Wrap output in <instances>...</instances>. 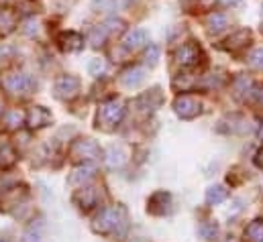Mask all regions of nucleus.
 Listing matches in <instances>:
<instances>
[{
	"label": "nucleus",
	"instance_id": "nucleus-1",
	"mask_svg": "<svg viewBox=\"0 0 263 242\" xmlns=\"http://www.w3.org/2000/svg\"><path fill=\"white\" fill-rule=\"evenodd\" d=\"M125 222H127V212H125V208H121V206H115V208H104L98 216H96V220L92 222V230L96 232V234H112V232H117L121 226H125Z\"/></svg>",
	"mask_w": 263,
	"mask_h": 242
},
{
	"label": "nucleus",
	"instance_id": "nucleus-2",
	"mask_svg": "<svg viewBox=\"0 0 263 242\" xmlns=\"http://www.w3.org/2000/svg\"><path fill=\"white\" fill-rule=\"evenodd\" d=\"M67 155L73 163H90V161H96L102 157V149L92 138H78L69 145Z\"/></svg>",
	"mask_w": 263,
	"mask_h": 242
},
{
	"label": "nucleus",
	"instance_id": "nucleus-3",
	"mask_svg": "<svg viewBox=\"0 0 263 242\" xmlns=\"http://www.w3.org/2000/svg\"><path fill=\"white\" fill-rule=\"evenodd\" d=\"M174 112L182 118V120H194L202 114V104L200 100L190 96V94H182L174 100Z\"/></svg>",
	"mask_w": 263,
	"mask_h": 242
},
{
	"label": "nucleus",
	"instance_id": "nucleus-4",
	"mask_svg": "<svg viewBox=\"0 0 263 242\" xmlns=\"http://www.w3.org/2000/svg\"><path fill=\"white\" fill-rule=\"evenodd\" d=\"M125 116V102L123 100H108L100 106L98 110V124L102 122V126H117Z\"/></svg>",
	"mask_w": 263,
	"mask_h": 242
},
{
	"label": "nucleus",
	"instance_id": "nucleus-5",
	"mask_svg": "<svg viewBox=\"0 0 263 242\" xmlns=\"http://www.w3.org/2000/svg\"><path fill=\"white\" fill-rule=\"evenodd\" d=\"M53 94L60 100H73L80 94V77L76 75H60L53 86Z\"/></svg>",
	"mask_w": 263,
	"mask_h": 242
},
{
	"label": "nucleus",
	"instance_id": "nucleus-6",
	"mask_svg": "<svg viewBox=\"0 0 263 242\" xmlns=\"http://www.w3.org/2000/svg\"><path fill=\"white\" fill-rule=\"evenodd\" d=\"M204 59V53H202V49H200V45L198 43H184L178 51H176V61H178V65H182V67H196L200 65Z\"/></svg>",
	"mask_w": 263,
	"mask_h": 242
},
{
	"label": "nucleus",
	"instance_id": "nucleus-7",
	"mask_svg": "<svg viewBox=\"0 0 263 242\" xmlns=\"http://www.w3.org/2000/svg\"><path fill=\"white\" fill-rule=\"evenodd\" d=\"M4 88L14 96H27L35 90V82L27 73H14L4 79Z\"/></svg>",
	"mask_w": 263,
	"mask_h": 242
},
{
	"label": "nucleus",
	"instance_id": "nucleus-8",
	"mask_svg": "<svg viewBox=\"0 0 263 242\" xmlns=\"http://www.w3.org/2000/svg\"><path fill=\"white\" fill-rule=\"evenodd\" d=\"M147 212L151 216H165L172 212V195L167 191H155L147 199Z\"/></svg>",
	"mask_w": 263,
	"mask_h": 242
},
{
	"label": "nucleus",
	"instance_id": "nucleus-9",
	"mask_svg": "<svg viewBox=\"0 0 263 242\" xmlns=\"http://www.w3.org/2000/svg\"><path fill=\"white\" fill-rule=\"evenodd\" d=\"M251 43V31L249 29H239L235 31L233 35L227 37L224 41V49L231 51V53H241L243 49H247Z\"/></svg>",
	"mask_w": 263,
	"mask_h": 242
},
{
	"label": "nucleus",
	"instance_id": "nucleus-10",
	"mask_svg": "<svg viewBox=\"0 0 263 242\" xmlns=\"http://www.w3.org/2000/svg\"><path fill=\"white\" fill-rule=\"evenodd\" d=\"M73 201L78 204L80 210L88 212V210H92V208L98 204V189L92 187V185H82V187L73 193Z\"/></svg>",
	"mask_w": 263,
	"mask_h": 242
},
{
	"label": "nucleus",
	"instance_id": "nucleus-11",
	"mask_svg": "<svg viewBox=\"0 0 263 242\" xmlns=\"http://www.w3.org/2000/svg\"><path fill=\"white\" fill-rule=\"evenodd\" d=\"M25 122L31 130H39V128H45L47 124H51V112L43 106H33L27 116H25Z\"/></svg>",
	"mask_w": 263,
	"mask_h": 242
},
{
	"label": "nucleus",
	"instance_id": "nucleus-12",
	"mask_svg": "<svg viewBox=\"0 0 263 242\" xmlns=\"http://www.w3.org/2000/svg\"><path fill=\"white\" fill-rule=\"evenodd\" d=\"M58 45L62 51H67V53H78L84 49V37L76 31H64L60 33L58 37Z\"/></svg>",
	"mask_w": 263,
	"mask_h": 242
},
{
	"label": "nucleus",
	"instance_id": "nucleus-13",
	"mask_svg": "<svg viewBox=\"0 0 263 242\" xmlns=\"http://www.w3.org/2000/svg\"><path fill=\"white\" fill-rule=\"evenodd\" d=\"M161 102H163L161 90H159V88H153L151 92L139 96V98L135 100V106H137L141 112H153V110H157V108L161 106Z\"/></svg>",
	"mask_w": 263,
	"mask_h": 242
},
{
	"label": "nucleus",
	"instance_id": "nucleus-14",
	"mask_svg": "<svg viewBox=\"0 0 263 242\" xmlns=\"http://www.w3.org/2000/svg\"><path fill=\"white\" fill-rule=\"evenodd\" d=\"M16 151L8 138V134L0 132V169H10L16 163Z\"/></svg>",
	"mask_w": 263,
	"mask_h": 242
},
{
	"label": "nucleus",
	"instance_id": "nucleus-15",
	"mask_svg": "<svg viewBox=\"0 0 263 242\" xmlns=\"http://www.w3.org/2000/svg\"><path fill=\"white\" fill-rule=\"evenodd\" d=\"M94 173H96V169H94V165H88V163H82L80 167H76L73 169V173L69 175V183L71 185H84L86 182H90L92 177H94Z\"/></svg>",
	"mask_w": 263,
	"mask_h": 242
},
{
	"label": "nucleus",
	"instance_id": "nucleus-16",
	"mask_svg": "<svg viewBox=\"0 0 263 242\" xmlns=\"http://www.w3.org/2000/svg\"><path fill=\"white\" fill-rule=\"evenodd\" d=\"M145 43H147V33H145L143 29L129 31V33L125 35V39H123V47H125L127 51H135V49L143 47Z\"/></svg>",
	"mask_w": 263,
	"mask_h": 242
},
{
	"label": "nucleus",
	"instance_id": "nucleus-17",
	"mask_svg": "<svg viewBox=\"0 0 263 242\" xmlns=\"http://www.w3.org/2000/svg\"><path fill=\"white\" fill-rule=\"evenodd\" d=\"M143 79H145V67L141 65H133L127 71H123V84L127 88H137Z\"/></svg>",
	"mask_w": 263,
	"mask_h": 242
},
{
	"label": "nucleus",
	"instance_id": "nucleus-18",
	"mask_svg": "<svg viewBox=\"0 0 263 242\" xmlns=\"http://www.w3.org/2000/svg\"><path fill=\"white\" fill-rule=\"evenodd\" d=\"M16 29V14L10 8L0 10V35H10Z\"/></svg>",
	"mask_w": 263,
	"mask_h": 242
},
{
	"label": "nucleus",
	"instance_id": "nucleus-19",
	"mask_svg": "<svg viewBox=\"0 0 263 242\" xmlns=\"http://www.w3.org/2000/svg\"><path fill=\"white\" fill-rule=\"evenodd\" d=\"M227 197H229V189L222 187V185H212V187H208V191H206V204H208V206H218V204H222Z\"/></svg>",
	"mask_w": 263,
	"mask_h": 242
},
{
	"label": "nucleus",
	"instance_id": "nucleus-20",
	"mask_svg": "<svg viewBox=\"0 0 263 242\" xmlns=\"http://www.w3.org/2000/svg\"><path fill=\"white\" fill-rule=\"evenodd\" d=\"M206 25H208V29H210L212 33H218V31H222L224 27H229V18H227V14H222V12H210L208 18H206Z\"/></svg>",
	"mask_w": 263,
	"mask_h": 242
},
{
	"label": "nucleus",
	"instance_id": "nucleus-21",
	"mask_svg": "<svg viewBox=\"0 0 263 242\" xmlns=\"http://www.w3.org/2000/svg\"><path fill=\"white\" fill-rule=\"evenodd\" d=\"M25 116L27 114H23L21 110H16V108H10V110H6L4 114H2V122L6 124V128H18L21 124H23V120H25Z\"/></svg>",
	"mask_w": 263,
	"mask_h": 242
},
{
	"label": "nucleus",
	"instance_id": "nucleus-22",
	"mask_svg": "<svg viewBox=\"0 0 263 242\" xmlns=\"http://www.w3.org/2000/svg\"><path fill=\"white\" fill-rule=\"evenodd\" d=\"M247 242H263V220H253L245 230Z\"/></svg>",
	"mask_w": 263,
	"mask_h": 242
},
{
	"label": "nucleus",
	"instance_id": "nucleus-23",
	"mask_svg": "<svg viewBox=\"0 0 263 242\" xmlns=\"http://www.w3.org/2000/svg\"><path fill=\"white\" fill-rule=\"evenodd\" d=\"M233 86H235V92H237V96H243V94H249V92H253V90H251V88H253V82H251L247 75H239V77H235Z\"/></svg>",
	"mask_w": 263,
	"mask_h": 242
},
{
	"label": "nucleus",
	"instance_id": "nucleus-24",
	"mask_svg": "<svg viewBox=\"0 0 263 242\" xmlns=\"http://www.w3.org/2000/svg\"><path fill=\"white\" fill-rule=\"evenodd\" d=\"M106 35H108L106 27H96V29L90 31V39L88 41L92 43V47H102L104 41H106Z\"/></svg>",
	"mask_w": 263,
	"mask_h": 242
},
{
	"label": "nucleus",
	"instance_id": "nucleus-25",
	"mask_svg": "<svg viewBox=\"0 0 263 242\" xmlns=\"http://www.w3.org/2000/svg\"><path fill=\"white\" fill-rule=\"evenodd\" d=\"M104 69H106V63H104V59H100V57H96V59H92L88 63V71H90V75H94V77L102 75Z\"/></svg>",
	"mask_w": 263,
	"mask_h": 242
},
{
	"label": "nucleus",
	"instance_id": "nucleus-26",
	"mask_svg": "<svg viewBox=\"0 0 263 242\" xmlns=\"http://www.w3.org/2000/svg\"><path fill=\"white\" fill-rule=\"evenodd\" d=\"M200 234H202L206 240H212V238L218 234L216 222H206V224H202V226H200Z\"/></svg>",
	"mask_w": 263,
	"mask_h": 242
},
{
	"label": "nucleus",
	"instance_id": "nucleus-27",
	"mask_svg": "<svg viewBox=\"0 0 263 242\" xmlns=\"http://www.w3.org/2000/svg\"><path fill=\"white\" fill-rule=\"evenodd\" d=\"M115 6H117L115 0H92V8H94V10L110 12V10H115Z\"/></svg>",
	"mask_w": 263,
	"mask_h": 242
},
{
	"label": "nucleus",
	"instance_id": "nucleus-28",
	"mask_svg": "<svg viewBox=\"0 0 263 242\" xmlns=\"http://www.w3.org/2000/svg\"><path fill=\"white\" fill-rule=\"evenodd\" d=\"M159 59V47L157 45H149V49L145 51V63L147 65H155Z\"/></svg>",
	"mask_w": 263,
	"mask_h": 242
},
{
	"label": "nucleus",
	"instance_id": "nucleus-29",
	"mask_svg": "<svg viewBox=\"0 0 263 242\" xmlns=\"http://www.w3.org/2000/svg\"><path fill=\"white\" fill-rule=\"evenodd\" d=\"M106 161H108V165H110V167H121V165L125 163V157H123V153H121V151L110 149V157H108Z\"/></svg>",
	"mask_w": 263,
	"mask_h": 242
},
{
	"label": "nucleus",
	"instance_id": "nucleus-30",
	"mask_svg": "<svg viewBox=\"0 0 263 242\" xmlns=\"http://www.w3.org/2000/svg\"><path fill=\"white\" fill-rule=\"evenodd\" d=\"M104 27H106V31H110V33H121V31L125 29V23L119 21V18H110Z\"/></svg>",
	"mask_w": 263,
	"mask_h": 242
},
{
	"label": "nucleus",
	"instance_id": "nucleus-31",
	"mask_svg": "<svg viewBox=\"0 0 263 242\" xmlns=\"http://www.w3.org/2000/svg\"><path fill=\"white\" fill-rule=\"evenodd\" d=\"M249 63H251L253 67H263V47L255 49V51L249 55Z\"/></svg>",
	"mask_w": 263,
	"mask_h": 242
},
{
	"label": "nucleus",
	"instance_id": "nucleus-32",
	"mask_svg": "<svg viewBox=\"0 0 263 242\" xmlns=\"http://www.w3.org/2000/svg\"><path fill=\"white\" fill-rule=\"evenodd\" d=\"M25 242H39V232L33 234V228L25 232Z\"/></svg>",
	"mask_w": 263,
	"mask_h": 242
},
{
	"label": "nucleus",
	"instance_id": "nucleus-33",
	"mask_svg": "<svg viewBox=\"0 0 263 242\" xmlns=\"http://www.w3.org/2000/svg\"><path fill=\"white\" fill-rule=\"evenodd\" d=\"M25 33H27V35L37 33V23H35V21H27V29H25Z\"/></svg>",
	"mask_w": 263,
	"mask_h": 242
},
{
	"label": "nucleus",
	"instance_id": "nucleus-34",
	"mask_svg": "<svg viewBox=\"0 0 263 242\" xmlns=\"http://www.w3.org/2000/svg\"><path fill=\"white\" fill-rule=\"evenodd\" d=\"M253 96H255L257 104H261V106H263V86H261V88H257V90H253Z\"/></svg>",
	"mask_w": 263,
	"mask_h": 242
},
{
	"label": "nucleus",
	"instance_id": "nucleus-35",
	"mask_svg": "<svg viewBox=\"0 0 263 242\" xmlns=\"http://www.w3.org/2000/svg\"><path fill=\"white\" fill-rule=\"evenodd\" d=\"M255 165L263 169V149H259V151H257V155H255Z\"/></svg>",
	"mask_w": 263,
	"mask_h": 242
},
{
	"label": "nucleus",
	"instance_id": "nucleus-36",
	"mask_svg": "<svg viewBox=\"0 0 263 242\" xmlns=\"http://www.w3.org/2000/svg\"><path fill=\"white\" fill-rule=\"evenodd\" d=\"M220 2H222L224 6H235V4H239L241 0H220Z\"/></svg>",
	"mask_w": 263,
	"mask_h": 242
},
{
	"label": "nucleus",
	"instance_id": "nucleus-37",
	"mask_svg": "<svg viewBox=\"0 0 263 242\" xmlns=\"http://www.w3.org/2000/svg\"><path fill=\"white\" fill-rule=\"evenodd\" d=\"M257 134H259V138H261V140H263V124H261V126H259V132H257Z\"/></svg>",
	"mask_w": 263,
	"mask_h": 242
},
{
	"label": "nucleus",
	"instance_id": "nucleus-38",
	"mask_svg": "<svg viewBox=\"0 0 263 242\" xmlns=\"http://www.w3.org/2000/svg\"><path fill=\"white\" fill-rule=\"evenodd\" d=\"M2 2H12V0H2Z\"/></svg>",
	"mask_w": 263,
	"mask_h": 242
},
{
	"label": "nucleus",
	"instance_id": "nucleus-39",
	"mask_svg": "<svg viewBox=\"0 0 263 242\" xmlns=\"http://www.w3.org/2000/svg\"><path fill=\"white\" fill-rule=\"evenodd\" d=\"M261 14H263V6H261Z\"/></svg>",
	"mask_w": 263,
	"mask_h": 242
},
{
	"label": "nucleus",
	"instance_id": "nucleus-40",
	"mask_svg": "<svg viewBox=\"0 0 263 242\" xmlns=\"http://www.w3.org/2000/svg\"><path fill=\"white\" fill-rule=\"evenodd\" d=\"M261 33H263V25H261Z\"/></svg>",
	"mask_w": 263,
	"mask_h": 242
}]
</instances>
